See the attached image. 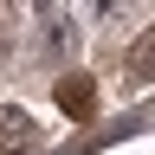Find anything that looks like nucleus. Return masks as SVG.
I'll return each mask as SVG.
<instances>
[{
    "instance_id": "obj_1",
    "label": "nucleus",
    "mask_w": 155,
    "mask_h": 155,
    "mask_svg": "<svg viewBox=\"0 0 155 155\" xmlns=\"http://www.w3.org/2000/svg\"><path fill=\"white\" fill-rule=\"evenodd\" d=\"M39 142V116L19 104H0V155H26Z\"/></svg>"
},
{
    "instance_id": "obj_3",
    "label": "nucleus",
    "mask_w": 155,
    "mask_h": 155,
    "mask_svg": "<svg viewBox=\"0 0 155 155\" xmlns=\"http://www.w3.org/2000/svg\"><path fill=\"white\" fill-rule=\"evenodd\" d=\"M129 71H136V78H155V26L136 39V52H129Z\"/></svg>"
},
{
    "instance_id": "obj_2",
    "label": "nucleus",
    "mask_w": 155,
    "mask_h": 155,
    "mask_svg": "<svg viewBox=\"0 0 155 155\" xmlns=\"http://www.w3.org/2000/svg\"><path fill=\"white\" fill-rule=\"evenodd\" d=\"M91 104H97V91H91V78H84V71L58 78V110H65V116H91Z\"/></svg>"
}]
</instances>
